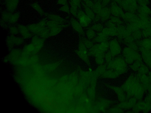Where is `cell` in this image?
Segmentation results:
<instances>
[{
    "mask_svg": "<svg viewBox=\"0 0 151 113\" xmlns=\"http://www.w3.org/2000/svg\"><path fill=\"white\" fill-rule=\"evenodd\" d=\"M128 97H134L138 100L144 97L146 90L135 75L132 74L128 78L123 85Z\"/></svg>",
    "mask_w": 151,
    "mask_h": 113,
    "instance_id": "cell-1",
    "label": "cell"
},
{
    "mask_svg": "<svg viewBox=\"0 0 151 113\" xmlns=\"http://www.w3.org/2000/svg\"><path fill=\"white\" fill-rule=\"evenodd\" d=\"M82 5L84 8L85 12L86 15L92 20H94L95 14L93 10L86 5L84 3H83Z\"/></svg>",
    "mask_w": 151,
    "mask_h": 113,
    "instance_id": "cell-25",
    "label": "cell"
},
{
    "mask_svg": "<svg viewBox=\"0 0 151 113\" xmlns=\"http://www.w3.org/2000/svg\"><path fill=\"white\" fill-rule=\"evenodd\" d=\"M151 111V98L146 95L144 100H139L132 109L131 112L147 113Z\"/></svg>",
    "mask_w": 151,
    "mask_h": 113,
    "instance_id": "cell-4",
    "label": "cell"
},
{
    "mask_svg": "<svg viewBox=\"0 0 151 113\" xmlns=\"http://www.w3.org/2000/svg\"><path fill=\"white\" fill-rule=\"evenodd\" d=\"M70 21L71 25L74 30L81 35H84L83 27L79 21L73 17L70 19Z\"/></svg>",
    "mask_w": 151,
    "mask_h": 113,
    "instance_id": "cell-20",
    "label": "cell"
},
{
    "mask_svg": "<svg viewBox=\"0 0 151 113\" xmlns=\"http://www.w3.org/2000/svg\"><path fill=\"white\" fill-rule=\"evenodd\" d=\"M59 10L62 11L69 14L70 12V9L68 4L63 5L60 9Z\"/></svg>",
    "mask_w": 151,
    "mask_h": 113,
    "instance_id": "cell-38",
    "label": "cell"
},
{
    "mask_svg": "<svg viewBox=\"0 0 151 113\" xmlns=\"http://www.w3.org/2000/svg\"><path fill=\"white\" fill-rule=\"evenodd\" d=\"M20 14L18 12H11L7 11L2 13L1 25L2 27L7 26L8 25L16 23L19 19Z\"/></svg>",
    "mask_w": 151,
    "mask_h": 113,
    "instance_id": "cell-5",
    "label": "cell"
},
{
    "mask_svg": "<svg viewBox=\"0 0 151 113\" xmlns=\"http://www.w3.org/2000/svg\"><path fill=\"white\" fill-rule=\"evenodd\" d=\"M131 36L135 41L139 40L143 38L142 30H138L132 32Z\"/></svg>",
    "mask_w": 151,
    "mask_h": 113,
    "instance_id": "cell-28",
    "label": "cell"
},
{
    "mask_svg": "<svg viewBox=\"0 0 151 113\" xmlns=\"http://www.w3.org/2000/svg\"><path fill=\"white\" fill-rule=\"evenodd\" d=\"M129 0V1H137V0Z\"/></svg>",
    "mask_w": 151,
    "mask_h": 113,
    "instance_id": "cell-49",
    "label": "cell"
},
{
    "mask_svg": "<svg viewBox=\"0 0 151 113\" xmlns=\"http://www.w3.org/2000/svg\"><path fill=\"white\" fill-rule=\"evenodd\" d=\"M146 92H147V95L148 96L151 98V86L147 90Z\"/></svg>",
    "mask_w": 151,
    "mask_h": 113,
    "instance_id": "cell-45",
    "label": "cell"
},
{
    "mask_svg": "<svg viewBox=\"0 0 151 113\" xmlns=\"http://www.w3.org/2000/svg\"><path fill=\"white\" fill-rule=\"evenodd\" d=\"M27 26L33 34L45 39L50 37L49 29L46 26L41 25L39 22L29 24Z\"/></svg>",
    "mask_w": 151,
    "mask_h": 113,
    "instance_id": "cell-2",
    "label": "cell"
},
{
    "mask_svg": "<svg viewBox=\"0 0 151 113\" xmlns=\"http://www.w3.org/2000/svg\"><path fill=\"white\" fill-rule=\"evenodd\" d=\"M111 0H101V2L103 7L106 6L110 2Z\"/></svg>",
    "mask_w": 151,
    "mask_h": 113,
    "instance_id": "cell-42",
    "label": "cell"
},
{
    "mask_svg": "<svg viewBox=\"0 0 151 113\" xmlns=\"http://www.w3.org/2000/svg\"><path fill=\"white\" fill-rule=\"evenodd\" d=\"M138 51L141 54L142 61L144 64L151 69V50L139 47Z\"/></svg>",
    "mask_w": 151,
    "mask_h": 113,
    "instance_id": "cell-8",
    "label": "cell"
},
{
    "mask_svg": "<svg viewBox=\"0 0 151 113\" xmlns=\"http://www.w3.org/2000/svg\"><path fill=\"white\" fill-rule=\"evenodd\" d=\"M138 6H148L150 3L149 0H137Z\"/></svg>",
    "mask_w": 151,
    "mask_h": 113,
    "instance_id": "cell-39",
    "label": "cell"
},
{
    "mask_svg": "<svg viewBox=\"0 0 151 113\" xmlns=\"http://www.w3.org/2000/svg\"><path fill=\"white\" fill-rule=\"evenodd\" d=\"M123 10L126 12L136 13L138 5L137 1L122 0L119 4Z\"/></svg>",
    "mask_w": 151,
    "mask_h": 113,
    "instance_id": "cell-7",
    "label": "cell"
},
{
    "mask_svg": "<svg viewBox=\"0 0 151 113\" xmlns=\"http://www.w3.org/2000/svg\"><path fill=\"white\" fill-rule=\"evenodd\" d=\"M32 7L41 16L45 15V13L43 10L40 5L37 2H34L31 4Z\"/></svg>",
    "mask_w": 151,
    "mask_h": 113,
    "instance_id": "cell-27",
    "label": "cell"
},
{
    "mask_svg": "<svg viewBox=\"0 0 151 113\" xmlns=\"http://www.w3.org/2000/svg\"><path fill=\"white\" fill-rule=\"evenodd\" d=\"M45 16L48 19L55 22L59 24H66V20L58 15L52 14L45 13Z\"/></svg>",
    "mask_w": 151,
    "mask_h": 113,
    "instance_id": "cell-17",
    "label": "cell"
},
{
    "mask_svg": "<svg viewBox=\"0 0 151 113\" xmlns=\"http://www.w3.org/2000/svg\"><path fill=\"white\" fill-rule=\"evenodd\" d=\"M117 28V36L120 40H123L131 35V33L128 30L126 25L124 24L118 25Z\"/></svg>",
    "mask_w": 151,
    "mask_h": 113,
    "instance_id": "cell-12",
    "label": "cell"
},
{
    "mask_svg": "<svg viewBox=\"0 0 151 113\" xmlns=\"http://www.w3.org/2000/svg\"><path fill=\"white\" fill-rule=\"evenodd\" d=\"M68 0H57L58 4L60 5H64L67 4Z\"/></svg>",
    "mask_w": 151,
    "mask_h": 113,
    "instance_id": "cell-43",
    "label": "cell"
},
{
    "mask_svg": "<svg viewBox=\"0 0 151 113\" xmlns=\"http://www.w3.org/2000/svg\"><path fill=\"white\" fill-rule=\"evenodd\" d=\"M136 14L139 18H150L151 9L147 5L138 6Z\"/></svg>",
    "mask_w": 151,
    "mask_h": 113,
    "instance_id": "cell-10",
    "label": "cell"
},
{
    "mask_svg": "<svg viewBox=\"0 0 151 113\" xmlns=\"http://www.w3.org/2000/svg\"><path fill=\"white\" fill-rule=\"evenodd\" d=\"M9 31L11 35H16L19 33L18 29L17 26L11 25L9 27Z\"/></svg>",
    "mask_w": 151,
    "mask_h": 113,
    "instance_id": "cell-33",
    "label": "cell"
},
{
    "mask_svg": "<svg viewBox=\"0 0 151 113\" xmlns=\"http://www.w3.org/2000/svg\"><path fill=\"white\" fill-rule=\"evenodd\" d=\"M79 22L83 27L88 26L91 24L92 20L82 10H78L77 16Z\"/></svg>",
    "mask_w": 151,
    "mask_h": 113,
    "instance_id": "cell-9",
    "label": "cell"
},
{
    "mask_svg": "<svg viewBox=\"0 0 151 113\" xmlns=\"http://www.w3.org/2000/svg\"><path fill=\"white\" fill-rule=\"evenodd\" d=\"M137 100V99L134 97H129L127 101L122 104V107L126 109H131L136 104Z\"/></svg>",
    "mask_w": 151,
    "mask_h": 113,
    "instance_id": "cell-23",
    "label": "cell"
},
{
    "mask_svg": "<svg viewBox=\"0 0 151 113\" xmlns=\"http://www.w3.org/2000/svg\"><path fill=\"white\" fill-rule=\"evenodd\" d=\"M17 26L19 33L24 39H29L33 36V34L30 31L27 26L20 24H17Z\"/></svg>",
    "mask_w": 151,
    "mask_h": 113,
    "instance_id": "cell-13",
    "label": "cell"
},
{
    "mask_svg": "<svg viewBox=\"0 0 151 113\" xmlns=\"http://www.w3.org/2000/svg\"><path fill=\"white\" fill-rule=\"evenodd\" d=\"M143 38H150L151 37V29L141 30Z\"/></svg>",
    "mask_w": 151,
    "mask_h": 113,
    "instance_id": "cell-37",
    "label": "cell"
},
{
    "mask_svg": "<svg viewBox=\"0 0 151 113\" xmlns=\"http://www.w3.org/2000/svg\"><path fill=\"white\" fill-rule=\"evenodd\" d=\"M143 63V61L135 62L130 65V68L133 71L137 72L139 67Z\"/></svg>",
    "mask_w": 151,
    "mask_h": 113,
    "instance_id": "cell-30",
    "label": "cell"
},
{
    "mask_svg": "<svg viewBox=\"0 0 151 113\" xmlns=\"http://www.w3.org/2000/svg\"><path fill=\"white\" fill-rule=\"evenodd\" d=\"M150 68L146 64L143 63L139 67L138 73L147 75L150 72Z\"/></svg>",
    "mask_w": 151,
    "mask_h": 113,
    "instance_id": "cell-29",
    "label": "cell"
},
{
    "mask_svg": "<svg viewBox=\"0 0 151 113\" xmlns=\"http://www.w3.org/2000/svg\"><path fill=\"white\" fill-rule=\"evenodd\" d=\"M7 11L13 12L17 9L19 0H4Z\"/></svg>",
    "mask_w": 151,
    "mask_h": 113,
    "instance_id": "cell-19",
    "label": "cell"
},
{
    "mask_svg": "<svg viewBox=\"0 0 151 113\" xmlns=\"http://www.w3.org/2000/svg\"><path fill=\"white\" fill-rule=\"evenodd\" d=\"M109 46V43L107 41L101 43L99 44V50L102 52L106 50Z\"/></svg>",
    "mask_w": 151,
    "mask_h": 113,
    "instance_id": "cell-34",
    "label": "cell"
},
{
    "mask_svg": "<svg viewBox=\"0 0 151 113\" xmlns=\"http://www.w3.org/2000/svg\"><path fill=\"white\" fill-rule=\"evenodd\" d=\"M111 13L110 8L106 6L103 7L101 14L100 20L102 22L107 21L110 18Z\"/></svg>",
    "mask_w": 151,
    "mask_h": 113,
    "instance_id": "cell-24",
    "label": "cell"
},
{
    "mask_svg": "<svg viewBox=\"0 0 151 113\" xmlns=\"http://www.w3.org/2000/svg\"><path fill=\"white\" fill-rule=\"evenodd\" d=\"M150 21L151 22V15H150Z\"/></svg>",
    "mask_w": 151,
    "mask_h": 113,
    "instance_id": "cell-48",
    "label": "cell"
},
{
    "mask_svg": "<svg viewBox=\"0 0 151 113\" xmlns=\"http://www.w3.org/2000/svg\"><path fill=\"white\" fill-rule=\"evenodd\" d=\"M86 34L88 39L89 40L93 39L96 36L95 31L90 28L87 30Z\"/></svg>",
    "mask_w": 151,
    "mask_h": 113,
    "instance_id": "cell-32",
    "label": "cell"
},
{
    "mask_svg": "<svg viewBox=\"0 0 151 113\" xmlns=\"http://www.w3.org/2000/svg\"><path fill=\"white\" fill-rule=\"evenodd\" d=\"M70 1L73 2L76 4L78 7L81 6V0H70Z\"/></svg>",
    "mask_w": 151,
    "mask_h": 113,
    "instance_id": "cell-44",
    "label": "cell"
},
{
    "mask_svg": "<svg viewBox=\"0 0 151 113\" xmlns=\"http://www.w3.org/2000/svg\"><path fill=\"white\" fill-rule=\"evenodd\" d=\"M123 54L126 62L129 65L136 62L142 61L141 54L139 51L128 47L124 49Z\"/></svg>",
    "mask_w": 151,
    "mask_h": 113,
    "instance_id": "cell-3",
    "label": "cell"
},
{
    "mask_svg": "<svg viewBox=\"0 0 151 113\" xmlns=\"http://www.w3.org/2000/svg\"><path fill=\"white\" fill-rule=\"evenodd\" d=\"M90 28L95 31L100 32L102 31L104 28L103 26L101 24L97 23L92 25Z\"/></svg>",
    "mask_w": 151,
    "mask_h": 113,
    "instance_id": "cell-35",
    "label": "cell"
},
{
    "mask_svg": "<svg viewBox=\"0 0 151 113\" xmlns=\"http://www.w3.org/2000/svg\"><path fill=\"white\" fill-rule=\"evenodd\" d=\"M135 42L139 47H141L146 49L151 50V38H144Z\"/></svg>",
    "mask_w": 151,
    "mask_h": 113,
    "instance_id": "cell-21",
    "label": "cell"
},
{
    "mask_svg": "<svg viewBox=\"0 0 151 113\" xmlns=\"http://www.w3.org/2000/svg\"><path fill=\"white\" fill-rule=\"evenodd\" d=\"M6 40L7 45L12 46L22 44L24 42V39L22 37L10 34L7 37Z\"/></svg>",
    "mask_w": 151,
    "mask_h": 113,
    "instance_id": "cell-15",
    "label": "cell"
},
{
    "mask_svg": "<svg viewBox=\"0 0 151 113\" xmlns=\"http://www.w3.org/2000/svg\"><path fill=\"white\" fill-rule=\"evenodd\" d=\"M122 18L126 24L136 23L139 20V18L137 14L129 12L124 13Z\"/></svg>",
    "mask_w": 151,
    "mask_h": 113,
    "instance_id": "cell-11",
    "label": "cell"
},
{
    "mask_svg": "<svg viewBox=\"0 0 151 113\" xmlns=\"http://www.w3.org/2000/svg\"><path fill=\"white\" fill-rule=\"evenodd\" d=\"M83 42L85 46L88 48H90L92 46L93 43L88 39L83 38L80 39Z\"/></svg>",
    "mask_w": 151,
    "mask_h": 113,
    "instance_id": "cell-36",
    "label": "cell"
},
{
    "mask_svg": "<svg viewBox=\"0 0 151 113\" xmlns=\"http://www.w3.org/2000/svg\"><path fill=\"white\" fill-rule=\"evenodd\" d=\"M110 20L116 26L124 24V22L119 17L114 16H111Z\"/></svg>",
    "mask_w": 151,
    "mask_h": 113,
    "instance_id": "cell-31",
    "label": "cell"
},
{
    "mask_svg": "<svg viewBox=\"0 0 151 113\" xmlns=\"http://www.w3.org/2000/svg\"><path fill=\"white\" fill-rule=\"evenodd\" d=\"M148 76L151 78V72H150L147 74Z\"/></svg>",
    "mask_w": 151,
    "mask_h": 113,
    "instance_id": "cell-47",
    "label": "cell"
},
{
    "mask_svg": "<svg viewBox=\"0 0 151 113\" xmlns=\"http://www.w3.org/2000/svg\"><path fill=\"white\" fill-rule=\"evenodd\" d=\"M85 4L91 9L93 7L94 3L91 0H83Z\"/></svg>",
    "mask_w": 151,
    "mask_h": 113,
    "instance_id": "cell-41",
    "label": "cell"
},
{
    "mask_svg": "<svg viewBox=\"0 0 151 113\" xmlns=\"http://www.w3.org/2000/svg\"><path fill=\"white\" fill-rule=\"evenodd\" d=\"M68 26L67 24H60L48 19L46 24V26L50 30V37L57 35L60 32L63 28Z\"/></svg>",
    "mask_w": 151,
    "mask_h": 113,
    "instance_id": "cell-6",
    "label": "cell"
},
{
    "mask_svg": "<svg viewBox=\"0 0 151 113\" xmlns=\"http://www.w3.org/2000/svg\"><path fill=\"white\" fill-rule=\"evenodd\" d=\"M113 1L115 3L119 4L122 0H113Z\"/></svg>",
    "mask_w": 151,
    "mask_h": 113,
    "instance_id": "cell-46",
    "label": "cell"
},
{
    "mask_svg": "<svg viewBox=\"0 0 151 113\" xmlns=\"http://www.w3.org/2000/svg\"><path fill=\"white\" fill-rule=\"evenodd\" d=\"M103 7L101 2L100 1L95 2L94 6L92 9L95 14L94 21L95 22L99 21L101 19V14Z\"/></svg>",
    "mask_w": 151,
    "mask_h": 113,
    "instance_id": "cell-16",
    "label": "cell"
},
{
    "mask_svg": "<svg viewBox=\"0 0 151 113\" xmlns=\"http://www.w3.org/2000/svg\"><path fill=\"white\" fill-rule=\"evenodd\" d=\"M78 8L74 7H70V12L75 17H77L78 11Z\"/></svg>",
    "mask_w": 151,
    "mask_h": 113,
    "instance_id": "cell-40",
    "label": "cell"
},
{
    "mask_svg": "<svg viewBox=\"0 0 151 113\" xmlns=\"http://www.w3.org/2000/svg\"><path fill=\"white\" fill-rule=\"evenodd\" d=\"M111 52L112 54L116 55L121 51V48L118 41L116 39L111 40L109 43Z\"/></svg>",
    "mask_w": 151,
    "mask_h": 113,
    "instance_id": "cell-18",
    "label": "cell"
},
{
    "mask_svg": "<svg viewBox=\"0 0 151 113\" xmlns=\"http://www.w3.org/2000/svg\"><path fill=\"white\" fill-rule=\"evenodd\" d=\"M108 36L100 32L98 35L93 39V40L95 42L101 43L106 41L108 40Z\"/></svg>",
    "mask_w": 151,
    "mask_h": 113,
    "instance_id": "cell-26",
    "label": "cell"
},
{
    "mask_svg": "<svg viewBox=\"0 0 151 113\" xmlns=\"http://www.w3.org/2000/svg\"><path fill=\"white\" fill-rule=\"evenodd\" d=\"M110 9L111 13L113 16L122 18L124 13L123 9L116 3L114 1L112 2Z\"/></svg>",
    "mask_w": 151,
    "mask_h": 113,
    "instance_id": "cell-14",
    "label": "cell"
},
{
    "mask_svg": "<svg viewBox=\"0 0 151 113\" xmlns=\"http://www.w3.org/2000/svg\"><path fill=\"white\" fill-rule=\"evenodd\" d=\"M45 39L35 35L32 37L31 43L33 44L35 47L39 49L43 46Z\"/></svg>",
    "mask_w": 151,
    "mask_h": 113,
    "instance_id": "cell-22",
    "label": "cell"
}]
</instances>
